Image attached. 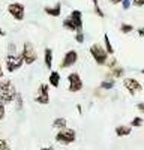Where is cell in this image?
<instances>
[{
  "mask_svg": "<svg viewBox=\"0 0 144 150\" xmlns=\"http://www.w3.org/2000/svg\"><path fill=\"white\" fill-rule=\"evenodd\" d=\"M83 12L80 9H74L71 14L63 20V29L72 32V33H78L83 32Z\"/></svg>",
  "mask_w": 144,
  "mask_h": 150,
  "instance_id": "6da1fadb",
  "label": "cell"
},
{
  "mask_svg": "<svg viewBox=\"0 0 144 150\" xmlns=\"http://www.w3.org/2000/svg\"><path fill=\"white\" fill-rule=\"evenodd\" d=\"M17 93H18L17 87L11 80H6V78L0 80V102H3L5 105L14 102L17 98Z\"/></svg>",
  "mask_w": 144,
  "mask_h": 150,
  "instance_id": "7a4b0ae2",
  "label": "cell"
},
{
  "mask_svg": "<svg viewBox=\"0 0 144 150\" xmlns=\"http://www.w3.org/2000/svg\"><path fill=\"white\" fill-rule=\"evenodd\" d=\"M89 53H90V56L93 57L95 63L98 65V66H105L107 62L110 60V54L107 53L105 47L101 45V44H93V45H90Z\"/></svg>",
  "mask_w": 144,
  "mask_h": 150,
  "instance_id": "3957f363",
  "label": "cell"
},
{
  "mask_svg": "<svg viewBox=\"0 0 144 150\" xmlns=\"http://www.w3.org/2000/svg\"><path fill=\"white\" fill-rule=\"evenodd\" d=\"M56 141L62 146H69V144H74L77 141V131L72 129V128H65V129H60L56 134Z\"/></svg>",
  "mask_w": 144,
  "mask_h": 150,
  "instance_id": "277c9868",
  "label": "cell"
},
{
  "mask_svg": "<svg viewBox=\"0 0 144 150\" xmlns=\"http://www.w3.org/2000/svg\"><path fill=\"white\" fill-rule=\"evenodd\" d=\"M21 56L24 59V65H33L38 60V51L32 42H24L23 44V50H21Z\"/></svg>",
  "mask_w": 144,
  "mask_h": 150,
  "instance_id": "5b68a950",
  "label": "cell"
},
{
  "mask_svg": "<svg viewBox=\"0 0 144 150\" xmlns=\"http://www.w3.org/2000/svg\"><path fill=\"white\" fill-rule=\"evenodd\" d=\"M23 65H24V59H23L21 53H18V54H8L5 57V66H6V71L9 74L21 69Z\"/></svg>",
  "mask_w": 144,
  "mask_h": 150,
  "instance_id": "8992f818",
  "label": "cell"
},
{
  "mask_svg": "<svg viewBox=\"0 0 144 150\" xmlns=\"http://www.w3.org/2000/svg\"><path fill=\"white\" fill-rule=\"evenodd\" d=\"M84 87V83H83V78L78 72H71L68 75V90L71 93H78L83 90Z\"/></svg>",
  "mask_w": 144,
  "mask_h": 150,
  "instance_id": "52a82bcc",
  "label": "cell"
},
{
  "mask_svg": "<svg viewBox=\"0 0 144 150\" xmlns=\"http://www.w3.org/2000/svg\"><path fill=\"white\" fill-rule=\"evenodd\" d=\"M8 12L15 21H23L24 17H26V6H24L23 3H20V2L9 3L8 5Z\"/></svg>",
  "mask_w": 144,
  "mask_h": 150,
  "instance_id": "ba28073f",
  "label": "cell"
},
{
  "mask_svg": "<svg viewBox=\"0 0 144 150\" xmlns=\"http://www.w3.org/2000/svg\"><path fill=\"white\" fill-rule=\"evenodd\" d=\"M35 102L39 105H48L50 104V84L42 83L38 87V95L35 96Z\"/></svg>",
  "mask_w": 144,
  "mask_h": 150,
  "instance_id": "9c48e42d",
  "label": "cell"
},
{
  "mask_svg": "<svg viewBox=\"0 0 144 150\" xmlns=\"http://www.w3.org/2000/svg\"><path fill=\"white\" fill-rule=\"evenodd\" d=\"M123 87L126 89V92L132 96H135L137 93H141L143 92V86L141 83L137 80V78H132V77H128L123 80Z\"/></svg>",
  "mask_w": 144,
  "mask_h": 150,
  "instance_id": "30bf717a",
  "label": "cell"
},
{
  "mask_svg": "<svg viewBox=\"0 0 144 150\" xmlns=\"http://www.w3.org/2000/svg\"><path fill=\"white\" fill-rule=\"evenodd\" d=\"M77 62H78V53L75 50H69V51L65 53L62 62H60V69H68V68L75 66Z\"/></svg>",
  "mask_w": 144,
  "mask_h": 150,
  "instance_id": "8fae6325",
  "label": "cell"
},
{
  "mask_svg": "<svg viewBox=\"0 0 144 150\" xmlns=\"http://www.w3.org/2000/svg\"><path fill=\"white\" fill-rule=\"evenodd\" d=\"M44 12H45L47 15L57 18V17L62 15V3L57 2V3H56V5H53V6H45V8H44Z\"/></svg>",
  "mask_w": 144,
  "mask_h": 150,
  "instance_id": "7c38bea8",
  "label": "cell"
},
{
  "mask_svg": "<svg viewBox=\"0 0 144 150\" xmlns=\"http://www.w3.org/2000/svg\"><path fill=\"white\" fill-rule=\"evenodd\" d=\"M114 132L119 138H123V137H128L132 134V126L131 125H119V126H116Z\"/></svg>",
  "mask_w": 144,
  "mask_h": 150,
  "instance_id": "4fadbf2b",
  "label": "cell"
},
{
  "mask_svg": "<svg viewBox=\"0 0 144 150\" xmlns=\"http://www.w3.org/2000/svg\"><path fill=\"white\" fill-rule=\"evenodd\" d=\"M123 75H125V69L122 66H116L113 69L108 71L107 74V78L108 80H116V78H123Z\"/></svg>",
  "mask_w": 144,
  "mask_h": 150,
  "instance_id": "5bb4252c",
  "label": "cell"
},
{
  "mask_svg": "<svg viewBox=\"0 0 144 150\" xmlns=\"http://www.w3.org/2000/svg\"><path fill=\"white\" fill-rule=\"evenodd\" d=\"M60 80H62L60 74L57 71H51L50 72V77H48V84H50L51 87H54V89H57V87L60 86Z\"/></svg>",
  "mask_w": 144,
  "mask_h": 150,
  "instance_id": "9a60e30c",
  "label": "cell"
},
{
  "mask_svg": "<svg viewBox=\"0 0 144 150\" xmlns=\"http://www.w3.org/2000/svg\"><path fill=\"white\" fill-rule=\"evenodd\" d=\"M44 63L47 69L53 68V50L51 48H45L44 50Z\"/></svg>",
  "mask_w": 144,
  "mask_h": 150,
  "instance_id": "2e32d148",
  "label": "cell"
},
{
  "mask_svg": "<svg viewBox=\"0 0 144 150\" xmlns=\"http://www.w3.org/2000/svg\"><path fill=\"white\" fill-rule=\"evenodd\" d=\"M53 128L54 129H65V128H68V120L65 119V117H56L54 120H53Z\"/></svg>",
  "mask_w": 144,
  "mask_h": 150,
  "instance_id": "e0dca14e",
  "label": "cell"
},
{
  "mask_svg": "<svg viewBox=\"0 0 144 150\" xmlns=\"http://www.w3.org/2000/svg\"><path fill=\"white\" fill-rule=\"evenodd\" d=\"M114 87H116V81L114 80H104V81H101V86H99V89L101 90H113L114 89Z\"/></svg>",
  "mask_w": 144,
  "mask_h": 150,
  "instance_id": "ac0fdd59",
  "label": "cell"
},
{
  "mask_svg": "<svg viewBox=\"0 0 144 150\" xmlns=\"http://www.w3.org/2000/svg\"><path fill=\"white\" fill-rule=\"evenodd\" d=\"M104 47H105L107 53L110 54V56H113V54H114V48H113V44H111V41H110V36H108L107 33L104 35Z\"/></svg>",
  "mask_w": 144,
  "mask_h": 150,
  "instance_id": "d6986e66",
  "label": "cell"
},
{
  "mask_svg": "<svg viewBox=\"0 0 144 150\" xmlns=\"http://www.w3.org/2000/svg\"><path fill=\"white\" fill-rule=\"evenodd\" d=\"M90 2L93 3V12H95V14L98 15L99 18H104L105 14H104V11H102L101 6H99V2H98V0H90Z\"/></svg>",
  "mask_w": 144,
  "mask_h": 150,
  "instance_id": "ffe728a7",
  "label": "cell"
},
{
  "mask_svg": "<svg viewBox=\"0 0 144 150\" xmlns=\"http://www.w3.org/2000/svg\"><path fill=\"white\" fill-rule=\"evenodd\" d=\"M134 30H135V27L132 26V24H126V23H122V24H120V32L125 33V35H129V33H132Z\"/></svg>",
  "mask_w": 144,
  "mask_h": 150,
  "instance_id": "44dd1931",
  "label": "cell"
},
{
  "mask_svg": "<svg viewBox=\"0 0 144 150\" xmlns=\"http://www.w3.org/2000/svg\"><path fill=\"white\" fill-rule=\"evenodd\" d=\"M129 125H131L132 128H140V126H143V125H144V120H143V117L137 116V117H134V119L131 120Z\"/></svg>",
  "mask_w": 144,
  "mask_h": 150,
  "instance_id": "7402d4cb",
  "label": "cell"
},
{
  "mask_svg": "<svg viewBox=\"0 0 144 150\" xmlns=\"http://www.w3.org/2000/svg\"><path fill=\"white\" fill-rule=\"evenodd\" d=\"M15 104H17V110H18V111H21V110H23V107H24V101H23V95H21L20 92L17 93Z\"/></svg>",
  "mask_w": 144,
  "mask_h": 150,
  "instance_id": "603a6c76",
  "label": "cell"
},
{
  "mask_svg": "<svg viewBox=\"0 0 144 150\" xmlns=\"http://www.w3.org/2000/svg\"><path fill=\"white\" fill-rule=\"evenodd\" d=\"M105 66L108 68V71L113 69V68H116V66H117V60H116L114 57H110V60L107 62V65H105Z\"/></svg>",
  "mask_w": 144,
  "mask_h": 150,
  "instance_id": "cb8c5ba5",
  "label": "cell"
},
{
  "mask_svg": "<svg viewBox=\"0 0 144 150\" xmlns=\"http://www.w3.org/2000/svg\"><path fill=\"white\" fill-rule=\"evenodd\" d=\"M0 150H12L9 143L5 140V138H0Z\"/></svg>",
  "mask_w": 144,
  "mask_h": 150,
  "instance_id": "d4e9b609",
  "label": "cell"
},
{
  "mask_svg": "<svg viewBox=\"0 0 144 150\" xmlns=\"http://www.w3.org/2000/svg\"><path fill=\"white\" fill-rule=\"evenodd\" d=\"M75 41H77L78 44H84V41H86V36H84V33H83V32L75 33Z\"/></svg>",
  "mask_w": 144,
  "mask_h": 150,
  "instance_id": "484cf974",
  "label": "cell"
},
{
  "mask_svg": "<svg viewBox=\"0 0 144 150\" xmlns=\"http://www.w3.org/2000/svg\"><path fill=\"white\" fill-rule=\"evenodd\" d=\"M8 54H18L15 44H9V45H8Z\"/></svg>",
  "mask_w": 144,
  "mask_h": 150,
  "instance_id": "4316f807",
  "label": "cell"
},
{
  "mask_svg": "<svg viewBox=\"0 0 144 150\" xmlns=\"http://www.w3.org/2000/svg\"><path fill=\"white\" fill-rule=\"evenodd\" d=\"M6 116V108H5V104L3 102H0V122H2Z\"/></svg>",
  "mask_w": 144,
  "mask_h": 150,
  "instance_id": "83f0119b",
  "label": "cell"
},
{
  "mask_svg": "<svg viewBox=\"0 0 144 150\" xmlns=\"http://www.w3.org/2000/svg\"><path fill=\"white\" fill-rule=\"evenodd\" d=\"M132 5L135 8H143L144 6V0H132Z\"/></svg>",
  "mask_w": 144,
  "mask_h": 150,
  "instance_id": "f1b7e54d",
  "label": "cell"
},
{
  "mask_svg": "<svg viewBox=\"0 0 144 150\" xmlns=\"http://www.w3.org/2000/svg\"><path fill=\"white\" fill-rule=\"evenodd\" d=\"M131 3H132V0H123V2H122L123 9H125V11H126V9H129V8H131Z\"/></svg>",
  "mask_w": 144,
  "mask_h": 150,
  "instance_id": "f546056e",
  "label": "cell"
},
{
  "mask_svg": "<svg viewBox=\"0 0 144 150\" xmlns=\"http://www.w3.org/2000/svg\"><path fill=\"white\" fill-rule=\"evenodd\" d=\"M137 110L141 112V114H144V102H138L137 104Z\"/></svg>",
  "mask_w": 144,
  "mask_h": 150,
  "instance_id": "4dcf8cb0",
  "label": "cell"
},
{
  "mask_svg": "<svg viewBox=\"0 0 144 150\" xmlns=\"http://www.w3.org/2000/svg\"><path fill=\"white\" fill-rule=\"evenodd\" d=\"M137 33H138V36L144 38V27H140V29H137Z\"/></svg>",
  "mask_w": 144,
  "mask_h": 150,
  "instance_id": "1f68e13d",
  "label": "cell"
},
{
  "mask_svg": "<svg viewBox=\"0 0 144 150\" xmlns=\"http://www.w3.org/2000/svg\"><path fill=\"white\" fill-rule=\"evenodd\" d=\"M108 2H110V3H113V5H122V2H123V0H108Z\"/></svg>",
  "mask_w": 144,
  "mask_h": 150,
  "instance_id": "d6a6232c",
  "label": "cell"
},
{
  "mask_svg": "<svg viewBox=\"0 0 144 150\" xmlns=\"http://www.w3.org/2000/svg\"><path fill=\"white\" fill-rule=\"evenodd\" d=\"M3 75H5V71H3V66L0 63V80H3Z\"/></svg>",
  "mask_w": 144,
  "mask_h": 150,
  "instance_id": "836d02e7",
  "label": "cell"
},
{
  "mask_svg": "<svg viewBox=\"0 0 144 150\" xmlns=\"http://www.w3.org/2000/svg\"><path fill=\"white\" fill-rule=\"evenodd\" d=\"M77 110H78L80 114H83V108H81V105H77Z\"/></svg>",
  "mask_w": 144,
  "mask_h": 150,
  "instance_id": "e575fe53",
  "label": "cell"
},
{
  "mask_svg": "<svg viewBox=\"0 0 144 150\" xmlns=\"http://www.w3.org/2000/svg\"><path fill=\"white\" fill-rule=\"evenodd\" d=\"M41 150H54V149H53V147H42Z\"/></svg>",
  "mask_w": 144,
  "mask_h": 150,
  "instance_id": "d590c367",
  "label": "cell"
},
{
  "mask_svg": "<svg viewBox=\"0 0 144 150\" xmlns=\"http://www.w3.org/2000/svg\"><path fill=\"white\" fill-rule=\"evenodd\" d=\"M6 35V32L5 30H2V29H0V36H5Z\"/></svg>",
  "mask_w": 144,
  "mask_h": 150,
  "instance_id": "8d00e7d4",
  "label": "cell"
},
{
  "mask_svg": "<svg viewBox=\"0 0 144 150\" xmlns=\"http://www.w3.org/2000/svg\"><path fill=\"white\" fill-rule=\"evenodd\" d=\"M141 74H143V75H144V69H141Z\"/></svg>",
  "mask_w": 144,
  "mask_h": 150,
  "instance_id": "74e56055",
  "label": "cell"
}]
</instances>
